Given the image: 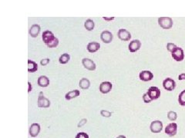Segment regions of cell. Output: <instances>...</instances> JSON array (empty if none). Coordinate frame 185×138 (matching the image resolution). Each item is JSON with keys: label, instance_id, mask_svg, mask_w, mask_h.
I'll use <instances>...</instances> for the list:
<instances>
[{"label": "cell", "instance_id": "1", "mask_svg": "<svg viewBox=\"0 0 185 138\" xmlns=\"http://www.w3.org/2000/svg\"><path fill=\"white\" fill-rule=\"evenodd\" d=\"M158 25L164 29H170L173 26V19L171 17H160Z\"/></svg>", "mask_w": 185, "mask_h": 138}, {"label": "cell", "instance_id": "2", "mask_svg": "<svg viewBox=\"0 0 185 138\" xmlns=\"http://www.w3.org/2000/svg\"><path fill=\"white\" fill-rule=\"evenodd\" d=\"M147 95L150 97V98L153 100H157L161 96V90L158 88L157 87L155 86H152V87H149L147 92H146Z\"/></svg>", "mask_w": 185, "mask_h": 138}, {"label": "cell", "instance_id": "3", "mask_svg": "<svg viewBox=\"0 0 185 138\" xmlns=\"http://www.w3.org/2000/svg\"><path fill=\"white\" fill-rule=\"evenodd\" d=\"M171 56L177 62H181L184 58V52L183 50L180 47H177L174 51L171 52Z\"/></svg>", "mask_w": 185, "mask_h": 138}, {"label": "cell", "instance_id": "4", "mask_svg": "<svg viewBox=\"0 0 185 138\" xmlns=\"http://www.w3.org/2000/svg\"><path fill=\"white\" fill-rule=\"evenodd\" d=\"M163 87H164V88L165 90L171 91V90H173L175 88L176 82L172 78H167L163 81Z\"/></svg>", "mask_w": 185, "mask_h": 138}, {"label": "cell", "instance_id": "5", "mask_svg": "<svg viewBox=\"0 0 185 138\" xmlns=\"http://www.w3.org/2000/svg\"><path fill=\"white\" fill-rule=\"evenodd\" d=\"M177 131V124L176 123H171L165 127V133L170 136H175Z\"/></svg>", "mask_w": 185, "mask_h": 138}, {"label": "cell", "instance_id": "6", "mask_svg": "<svg viewBox=\"0 0 185 138\" xmlns=\"http://www.w3.org/2000/svg\"><path fill=\"white\" fill-rule=\"evenodd\" d=\"M150 129L153 133H160L163 129V123L161 121H158V120L152 121L150 126Z\"/></svg>", "mask_w": 185, "mask_h": 138}, {"label": "cell", "instance_id": "7", "mask_svg": "<svg viewBox=\"0 0 185 138\" xmlns=\"http://www.w3.org/2000/svg\"><path fill=\"white\" fill-rule=\"evenodd\" d=\"M42 92H40L39 97H38V102H37L38 107L39 108H49L50 106V104H51L50 101L44 97L43 95H42Z\"/></svg>", "mask_w": 185, "mask_h": 138}, {"label": "cell", "instance_id": "8", "mask_svg": "<svg viewBox=\"0 0 185 138\" xmlns=\"http://www.w3.org/2000/svg\"><path fill=\"white\" fill-rule=\"evenodd\" d=\"M140 47H141V42L140 40L134 39L130 42L128 45V49L131 52H136L140 49Z\"/></svg>", "mask_w": 185, "mask_h": 138}, {"label": "cell", "instance_id": "9", "mask_svg": "<svg viewBox=\"0 0 185 138\" xmlns=\"http://www.w3.org/2000/svg\"><path fill=\"white\" fill-rule=\"evenodd\" d=\"M82 64L84 66V68H87V70L90 71H94L96 69V64L93 60L90 58H84L82 60Z\"/></svg>", "mask_w": 185, "mask_h": 138}, {"label": "cell", "instance_id": "10", "mask_svg": "<svg viewBox=\"0 0 185 138\" xmlns=\"http://www.w3.org/2000/svg\"><path fill=\"white\" fill-rule=\"evenodd\" d=\"M117 35L118 38L120 40H122V41H129L131 38V34L130 33V32H128L127 29H119L117 32Z\"/></svg>", "mask_w": 185, "mask_h": 138}, {"label": "cell", "instance_id": "11", "mask_svg": "<svg viewBox=\"0 0 185 138\" xmlns=\"http://www.w3.org/2000/svg\"><path fill=\"white\" fill-rule=\"evenodd\" d=\"M113 34L111 33L109 31L105 30L103 32H102L101 34H100V38H101V40L104 43H106V44L111 42L112 40H113Z\"/></svg>", "mask_w": 185, "mask_h": 138}, {"label": "cell", "instance_id": "12", "mask_svg": "<svg viewBox=\"0 0 185 138\" xmlns=\"http://www.w3.org/2000/svg\"><path fill=\"white\" fill-rule=\"evenodd\" d=\"M40 132V125L39 124L34 123V124H31L30 127H29V133L32 137H35L38 136V134Z\"/></svg>", "mask_w": 185, "mask_h": 138}, {"label": "cell", "instance_id": "13", "mask_svg": "<svg viewBox=\"0 0 185 138\" xmlns=\"http://www.w3.org/2000/svg\"><path fill=\"white\" fill-rule=\"evenodd\" d=\"M139 78L141 81H151L154 78V75L150 71H142L140 72Z\"/></svg>", "mask_w": 185, "mask_h": 138}, {"label": "cell", "instance_id": "14", "mask_svg": "<svg viewBox=\"0 0 185 138\" xmlns=\"http://www.w3.org/2000/svg\"><path fill=\"white\" fill-rule=\"evenodd\" d=\"M112 84L109 81H103L100 85V90L102 94H107L112 89Z\"/></svg>", "mask_w": 185, "mask_h": 138}, {"label": "cell", "instance_id": "15", "mask_svg": "<svg viewBox=\"0 0 185 138\" xmlns=\"http://www.w3.org/2000/svg\"><path fill=\"white\" fill-rule=\"evenodd\" d=\"M42 38H43V40L44 43H45L46 44H49V43L51 42L52 41H53V40L56 38V37L54 36L53 32L47 30V31H45V32L43 33Z\"/></svg>", "mask_w": 185, "mask_h": 138}, {"label": "cell", "instance_id": "16", "mask_svg": "<svg viewBox=\"0 0 185 138\" xmlns=\"http://www.w3.org/2000/svg\"><path fill=\"white\" fill-rule=\"evenodd\" d=\"M40 30L41 29L39 25L34 24L32 25L30 27V29H29V33L31 37H32V38H36V37L38 36V35L39 34V32H40Z\"/></svg>", "mask_w": 185, "mask_h": 138}, {"label": "cell", "instance_id": "17", "mask_svg": "<svg viewBox=\"0 0 185 138\" xmlns=\"http://www.w3.org/2000/svg\"><path fill=\"white\" fill-rule=\"evenodd\" d=\"M100 48V43L96 42V41H93V42H90L87 44V50L89 52L94 53L98 51Z\"/></svg>", "mask_w": 185, "mask_h": 138}, {"label": "cell", "instance_id": "18", "mask_svg": "<svg viewBox=\"0 0 185 138\" xmlns=\"http://www.w3.org/2000/svg\"><path fill=\"white\" fill-rule=\"evenodd\" d=\"M37 83L39 84V86L43 87H46L50 84V79L47 78L45 75H41L39 77L38 80H37Z\"/></svg>", "mask_w": 185, "mask_h": 138}, {"label": "cell", "instance_id": "19", "mask_svg": "<svg viewBox=\"0 0 185 138\" xmlns=\"http://www.w3.org/2000/svg\"><path fill=\"white\" fill-rule=\"evenodd\" d=\"M80 94V92L79 90H70L68 93H66V95H65V98L66 100H71L72 98H75V97H78V96Z\"/></svg>", "mask_w": 185, "mask_h": 138}, {"label": "cell", "instance_id": "20", "mask_svg": "<svg viewBox=\"0 0 185 138\" xmlns=\"http://www.w3.org/2000/svg\"><path fill=\"white\" fill-rule=\"evenodd\" d=\"M38 70V65L33 61L28 60V72H35Z\"/></svg>", "mask_w": 185, "mask_h": 138}, {"label": "cell", "instance_id": "21", "mask_svg": "<svg viewBox=\"0 0 185 138\" xmlns=\"http://www.w3.org/2000/svg\"><path fill=\"white\" fill-rule=\"evenodd\" d=\"M94 26H95V23L92 19H89L84 22V27L87 31H92L94 29Z\"/></svg>", "mask_w": 185, "mask_h": 138}, {"label": "cell", "instance_id": "22", "mask_svg": "<svg viewBox=\"0 0 185 138\" xmlns=\"http://www.w3.org/2000/svg\"><path fill=\"white\" fill-rule=\"evenodd\" d=\"M79 85L81 88L84 89V90L85 89H88L90 86V81L87 78H83L82 79H80V81L79 82Z\"/></svg>", "mask_w": 185, "mask_h": 138}, {"label": "cell", "instance_id": "23", "mask_svg": "<svg viewBox=\"0 0 185 138\" xmlns=\"http://www.w3.org/2000/svg\"><path fill=\"white\" fill-rule=\"evenodd\" d=\"M70 59V55L67 53H64V54L62 55L59 58V62L60 64H66Z\"/></svg>", "mask_w": 185, "mask_h": 138}, {"label": "cell", "instance_id": "24", "mask_svg": "<svg viewBox=\"0 0 185 138\" xmlns=\"http://www.w3.org/2000/svg\"><path fill=\"white\" fill-rule=\"evenodd\" d=\"M178 102L181 106H185V90H182L179 94Z\"/></svg>", "mask_w": 185, "mask_h": 138}, {"label": "cell", "instance_id": "25", "mask_svg": "<svg viewBox=\"0 0 185 138\" xmlns=\"http://www.w3.org/2000/svg\"><path fill=\"white\" fill-rule=\"evenodd\" d=\"M168 118L171 121H175V120L177 118V113H176L175 111H169L168 114Z\"/></svg>", "mask_w": 185, "mask_h": 138}, {"label": "cell", "instance_id": "26", "mask_svg": "<svg viewBox=\"0 0 185 138\" xmlns=\"http://www.w3.org/2000/svg\"><path fill=\"white\" fill-rule=\"evenodd\" d=\"M58 44H59V39L57 38H56L53 41H52L51 42L47 44L46 45L48 48H55V47H57Z\"/></svg>", "mask_w": 185, "mask_h": 138}, {"label": "cell", "instance_id": "27", "mask_svg": "<svg viewBox=\"0 0 185 138\" xmlns=\"http://www.w3.org/2000/svg\"><path fill=\"white\" fill-rule=\"evenodd\" d=\"M177 46L175 44H174V43H171V42L168 43V44H167V49H168V51H170V52H172V51H174L176 48H177Z\"/></svg>", "mask_w": 185, "mask_h": 138}, {"label": "cell", "instance_id": "28", "mask_svg": "<svg viewBox=\"0 0 185 138\" xmlns=\"http://www.w3.org/2000/svg\"><path fill=\"white\" fill-rule=\"evenodd\" d=\"M100 114H101L103 117H105V118H109V117L111 116V112L106 111V110H101Z\"/></svg>", "mask_w": 185, "mask_h": 138}, {"label": "cell", "instance_id": "29", "mask_svg": "<svg viewBox=\"0 0 185 138\" xmlns=\"http://www.w3.org/2000/svg\"><path fill=\"white\" fill-rule=\"evenodd\" d=\"M75 138H89V135L84 132H80L76 135Z\"/></svg>", "mask_w": 185, "mask_h": 138}, {"label": "cell", "instance_id": "30", "mask_svg": "<svg viewBox=\"0 0 185 138\" xmlns=\"http://www.w3.org/2000/svg\"><path fill=\"white\" fill-rule=\"evenodd\" d=\"M143 101L145 102V103H150L152 100L150 98V97L147 95V94L145 93V94H143Z\"/></svg>", "mask_w": 185, "mask_h": 138}, {"label": "cell", "instance_id": "31", "mask_svg": "<svg viewBox=\"0 0 185 138\" xmlns=\"http://www.w3.org/2000/svg\"><path fill=\"white\" fill-rule=\"evenodd\" d=\"M50 62V59H49V58L43 59V60H41L40 64L43 65V66H45V65H46L47 64H48Z\"/></svg>", "mask_w": 185, "mask_h": 138}, {"label": "cell", "instance_id": "32", "mask_svg": "<svg viewBox=\"0 0 185 138\" xmlns=\"http://www.w3.org/2000/svg\"><path fill=\"white\" fill-rule=\"evenodd\" d=\"M178 79L180 80V81H182V80H185V73L180 74V75L178 76Z\"/></svg>", "mask_w": 185, "mask_h": 138}, {"label": "cell", "instance_id": "33", "mask_svg": "<svg viewBox=\"0 0 185 138\" xmlns=\"http://www.w3.org/2000/svg\"><path fill=\"white\" fill-rule=\"evenodd\" d=\"M103 19L106 21H111L113 20L114 19V17H110V18H107V17H103Z\"/></svg>", "mask_w": 185, "mask_h": 138}, {"label": "cell", "instance_id": "34", "mask_svg": "<svg viewBox=\"0 0 185 138\" xmlns=\"http://www.w3.org/2000/svg\"><path fill=\"white\" fill-rule=\"evenodd\" d=\"M28 84H29V89H28V92H30L32 90V85H31L30 82H28Z\"/></svg>", "mask_w": 185, "mask_h": 138}, {"label": "cell", "instance_id": "35", "mask_svg": "<svg viewBox=\"0 0 185 138\" xmlns=\"http://www.w3.org/2000/svg\"><path fill=\"white\" fill-rule=\"evenodd\" d=\"M117 138H126V136H124V135H120V136H118Z\"/></svg>", "mask_w": 185, "mask_h": 138}]
</instances>
